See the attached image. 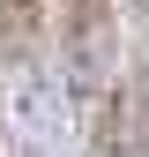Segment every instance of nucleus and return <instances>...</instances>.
Segmentation results:
<instances>
[{"label": "nucleus", "mask_w": 149, "mask_h": 157, "mask_svg": "<svg viewBox=\"0 0 149 157\" xmlns=\"http://www.w3.org/2000/svg\"><path fill=\"white\" fill-rule=\"evenodd\" d=\"M112 45H119V0H60V60L74 90H104Z\"/></svg>", "instance_id": "nucleus-1"}, {"label": "nucleus", "mask_w": 149, "mask_h": 157, "mask_svg": "<svg viewBox=\"0 0 149 157\" xmlns=\"http://www.w3.org/2000/svg\"><path fill=\"white\" fill-rule=\"evenodd\" d=\"M89 157H127V97L104 105V127H97V142H89Z\"/></svg>", "instance_id": "nucleus-3"}, {"label": "nucleus", "mask_w": 149, "mask_h": 157, "mask_svg": "<svg viewBox=\"0 0 149 157\" xmlns=\"http://www.w3.org/2000/svg\"><path fill=\"white\" fill-rule=\"evenodd\" d=\"M37 23H45V0H0V37H8V52H23Z\"/></svg>", "instance_id": "nucleus-2"}]
</instances>
